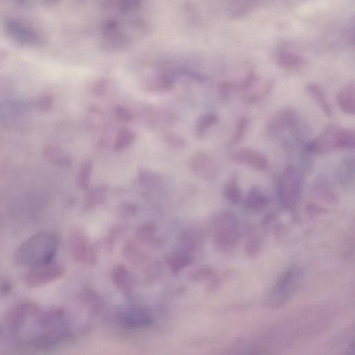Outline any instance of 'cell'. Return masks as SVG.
<instances>
[{"instance_id": "14", "label": "cell", "mask_w": 355, "mask_h": 355, "mask_svg": "<svg viewBox=\"0 0 355 355\" xmlns=\"http://www.w3.org/2000/svg\"><path fill=\"white\" fill-rule=\"evenodd\" d=\"M336 101L338 107L345 114L354 115L355 113V84L354 81L348 82L341 90Z\"/></svg>"}, {"instance_id": "9", "label": "cell", "mask_w": 355, "mask_h": 355, "mask_svg": "<svg viewBox=\"0 0 355 355\" xmlns=\"http://www.w3.org/2000/svg\"><path fill=\"white\" fill-rule=\"evenodd\" d=\"M297 126L296 112L291 108H284L274 114L268 121L265 135L269 139H274L287 130H294Z\"/></svg>"}, {"instance_id": "10", "label": "cell", "mask_w": 355, "mask_h": 355, "mask_svg": "<svg viewBox=\"0 0 355 355\" xmlns=\"http://www.w3.org/2000/svg\"><path fill=\"white\" fill-rule=\"evenodd\" d=\"M190 170L199 179L212 181L216 179L218 170L214 159L205 152H199L190 159Z\"/></svg>"}, {"instance_id": "1", "label": "cell", "mask_w": 355, "mask_h": 355, "mask_svg": "<svg viewBox=\"0 0 355 355\" xmlns=\"http://www.w3.org/2000/svg\"><path fill=\"white\" fill-rule=\"evenodd\" d=\"M101 44L110 52L126 50L136 39H141L148 33V26L142 20H134L123 24L114 19L105 21L101 26Z\"/></svg>"}, {"instance_id": "32", "label": "cell", "mask_w": 355, "mask_h": 355, "mask_svg": "<svg viewBox=\"0 0 355 355\" xmlns=\"http://www.w3.org/2000/svg\"><path fill=\"white\" fill-rule=\"evenodd\" d=\"M258 76L254 71H250L245 77L236 85V89L241 94L249 92L257 83Z\"/></svg>"}, {"instance_id": "25", "label": "cell", "mask_w": 355, "mask_h": 355, "mask_svg": "<svg viewBox=\"0 0 355 355\" xmlns=\"http://www.w3.org/2000/svg\"><path fill=\"white\" fill-rule=\"evenodd\" d=\"M113 282L124 293L130 292L132 289V276L129 272L119 266L116 267L112 273Z\"/></svg>"}, {"instance_id": "30", "label": "cell", "mask_w": 355, "mask_h": 355, "mask_svg": "<svg viewBox=\"0 0 355 355\" xmlns=\"http://www.w3.org/2000/svg\"><path fill=\"white\" fill-rule=\"evenodd\" d=\"M46 153L48 154V157L54 163L60 167L68 168L71 165L72 160L70 157L59 149L49 148Z\"/></svg>"}, {"instance_id": "28", "label": "cell", "mask_w": 355, "mask_h": 355, "mask_svg": "<svg viewBox=\"0 0 355 355\" xmlns=\"http://www.w3.org/2000/svg\"><path fill=\"white\" fill-rule=\"evenodd\" d=\"M134 132L128 129H122L116 138L114 148L116 151L121 152L127 149L134 140Z\"/></svg>"}, {"instance_id": "34", "label": "cell", "mask_w": 355, "mask_h": 355, "mask_svg": "<svg viewBox=\"0 0 355 355\" xmlns=\"http://www.w3.org/2000/svg\"><path fill=\"white\" fill-rule=\"evenodd\" d=\"M116 119L124 123H129L134 121V114L128 108L122 106L116 108L114 110Z\"/></svg>"}, {"instance_id": "21", "label": "cell", "mask_w": 355, "mask_h": 355, "mask_svg": "<svg viewBox=\"0 0 355 355\" xmlns=\"http://www.w3.org/2000/svg\"><path fill=\"white\" fill-rule=\"evenodd\" d=\"M306 90L311 98L327 116H332V109L321 87L315 83H309Z\"/></svg>"}, {"instance_id": "18", "label": "cell", "mask_w": 355, "mask_h": 355, "mask_svg": "<svg viewBox=\"0 0 355 355\" xmlns=\"http://www.w3.org/2000/svg\"><path fill=\"white\" fill-rule=\"evenodd\" d=\"M223 194L225 199L233 205H239L243 201V193L239 185V174L234 172L226 182Z\"/></svg>"}, {"instance_id": "36", "label": "cell", "mask_w": 355, "mask_h": 355, "mask_svg": "<svg viewBox=\"0 0 355 355\" xmlns=\"http://www.w3.org/2000/svg\"><path fill=\"white\" fill-rule=\"evenodd\" d=\"M190 262V260L187 256H175L172 258L170 261V265L174 272H179L182 268L187 266Z\"/></svg>"}, {"instance_id": "6", "label": "cell", "mask_w": 355, "mask_h": 355, "mask_svg": "<svg viewBox=\"0 0 355 355\" xmlns=\"http://www.w3.org/2000/svg\"><path fill=\"white\" fill-rule=\"evenodd\" d=\"M300 273L296 269L285 272L273 288L268 303L271 307H279L284 305L292 296L298 287Z\"/></svg>"}, {"instance_id": "31", "label": "cell", "mask_w": 355, "mask_h": 355, "mask_svg": "<svg viewBox=\"0 0 355 355\" xmlns=\"http://www.w3.org/2000/svg\"><path fill=\"white\" fill-rule=\"evenodd\" d=\"M174 86L173 78L168 74H160L154 79L151 87L154 90L168 91Z\"/></svg>"}, {"instance_id": "13", "label": "cell", "mask_w": 355, "mask_h": 355, "mask_svg": "<svg viewBox=\"0 0 355 355\" xmlns=\"http://www.w3.org/2000/svg\"><path fill=\"white\" fill-rule=\"evenodd\" d=\"M70 249L74 258L81 262L92 261L93 254L87 241L81 234L75 232L70 238Z\"/></svg>"}, {"instance_id": "35", "label": "cell", "mask_w": 355, "mask_h": 355, "mask_svg": "<svg viewBox=\"0 0 355 355\" xmlns=\"http://www.w3.org/2000/svg\"><path fill=\"white\" fill-rule=\"evenodd\" d=\"M234 88V84L228 81L221 82L218 87V94L220 99L223 101H226Z\"/></svg>"}, {"instance_id": "29", "label": "cell", "mask_w": 355, "mask_h": 355, "mask_svg": "<svg viewBox=\"0 0 355 355\" xmlns=\"http://www.w3.org/2000/svg\"><path fill=\"white\" fill-rule=\"evenodd\" d=\"M92 164L90 161H85L81 166L78 177L77 185L81 190H86L90 183Z\"/></svg>"}, {"instance_id": "27", "label": "cell", "mask_w": 355, "mask_h": 355, "mask_svg": "<svg viewBox=\"0 0 355 355\" xmlns=\"http://www.w3.org/2000/svg\"><path fill=\"white\" fill-rule=\"evenodd\" d=\"M250 126V121L247 117L242 116L236 122L234 132L230 140V144L234 145L240 143L245 137Z\"/></svg>"}, {"instance_id": "40", "label": "cell", "mask_w": 355, "mask_h": 355, "mask_svg": "<svg viewBox=\"0 0 355 355\" xmlns=\"http://www.w3.org/2000/svg\"><path fill=\"white\" fill-rule=\"evenodd\" d=\"M11 289L10 285L8 283H5V284L2 287V290L5 293H8Z\"/></svg>"}, {"instance_id": "5", "label": "cell", "mask_w": 355, "mask_h": 355, "mask_svg": "<svg viewBox=\"0 0 355 355\" xmlns=\"http://www.w3.org/2000/svg\"><path fill=\"white\" fill-rule=\"evenodd\" d=\"M6 36L14 43L24 48H39L44 39L32 26L17 19H10L4 24Z\"/></svg>"}, {"instance_id": "26", "label": "cell", "mask_w": 355, "mask_h": 355, "mask_svg": "<svg viewBox=\"0 0 355 355\" xmlns=\"http://www.w3.org/2000/svg\"><path fill=\"white\" fill-rule=\"evenodd\" d=\"M219 122V117L212 113H206L199 117L196 123V133L199 138L203 137L207 132Z\"/></svg>"}, {"instance_id": "3", "label": "cell", "mask_w": 355, "mask_h": 355, "mask_svg": "<svg viewBox=\"0 0 355 355\" xmlns=\"http://www.w3.org/2000/svg\"><path fill=\"white\" fill-rule=\"evenodd\" d=\"M241 238L240 221L234 214L225 212L218 215L214 223V239L217 248L227 252L238 245Z\"/></svg>"}, {"instance_id": "8", "label": "cell", "mask_w": 355, "mask_h": 355, "mask_svg": "<svg viewBox=\"0 0 355 355\" xmlns=\"http://www.w3.org/2000/svg\"><path fill=\"white\" fill-rule=\"evenodd\" d=\"M341 128L330 125L316 138L310 141L305 146L311 154L323 155L340 150L339 133Z\"/></svg>"}, {"instance_id": "24", "label": "cell", "mask_w": 355, "mask_h": 355, "mask_svg": "<svg viewBox=\"0 0 355 355\" xmlns=\"http://www.w3.org/2000/svg\"><path fill=\"white\" fill-rule=\"evenodd\" d=\"M274 87V81L266 82L262 86L256 89V90L241 94V99L248 104L256 103L265 99L272 92Z\"/></svg>"}, {"instance_id": "12", "label": "cell", "mask_w": 355, "mask_h": 355, "mask_svg": "<svg viewBox=\"0 0 355 355\" xmlns=\"http://www.w3.org/2000/svg\"><path fill=\"white\" fill-rule=\"evenodd\" d=\"M38 307L37 305L30 302H21L14 305L8 312L6 318L10 329L17 334Z\"/></svg>"}, {"instance_id": "7", "label": "cell", "mask_w": 355, "mask_h": 355, "mask_svg": "<svg viewBox=\"0 0 355 355\" xmlns=\"http://www.w3.org/2000/svg\"><path fill=\"white\" fill-rule=\"evenodd\" d=\"M63 267L54 261L30 267L24 280L28 287L37 288L48 285L62 277Z\"/></svg>"}, {"instance_id": "37", "label": "cell", "mask_w": 355, "mask_h": 355, "mask_svg": "<svg viewBox=\"0 0 355 355\" xmlns=\"http://www.w3.org/2000/svg\"><path fill=\"white\" fill-rule=\"evenodd\" d=\"M139 180L141 183L146 185H150L159 182V179L148 171L141 172L139 174Z\"/></svg>"}, {"instance_id": "33", "label": "cell", "mask_w": 355, "mask_h": 355, "mask_svg": "<svg viewBox=\"0 0 355 355\" xmlns=\"http://www.w3.org/2000/svg\"><path fill=\"white\" fill-rule=\"evenodd\" d=\"M106 196V188L103 186H99L90 190L87 196V203L90 205H94L101 203Z\"/></svg>"}, {"instance_id": "38", "label": "cell", "mask_w": 355, "mask_h": 355, "mask_svg": "<svg viewBox=\"0 0 355 355\" xmlns=\"http://www.w3.org/2000/svg\"><path fill=\"white\" fill-rule=\"evenodd\" d=\"M169 141L171 144H172L174 146H181V144L183 143V141L181 140L175 136H170L169 137Z\"/></svg>"}, {"instance_id": "39", "label": "cell", "mask_w": 355, "mask_h": 355, "mask_svg": "<svg viewBox=\"0 0 355 355\" xmlns=\"http://www.w3.org/2000/svg\"><path fill=\"white\" fill-rule=\"evenodd\" d=\"M14 1L20 6H25L28 4L30 0H14Z\"/></svg>"}, {"instance_id": "15", "label": "cell", "mask_w": 355, "mask_h": 355, "mask_svg": "<svg viewBox=\"0 0 355 355\" xmlns=\"http://www.w3.org/2000/svg\"><path fill=\"white\" fill-rule=\"evenodd\" d=\"M123 320L128 327H141L150 324L152 322V316L148 309L135 307L125 313Z\"/></svg>"}, {"instance_id": "19", "label": "cell", "mask_w": 355, "mask_h": 355, "mask_svg": "<svg viewBox=\"0 0 355 355\" xmlns=\"http://www.w3.org/2000/svg\"><path fill=\"white\" fill-rule=\"evenodd\" d=\"M276 61L281 68L287 70H299L305 65L303 57L285 49L278 52Z\"/></svg>"}, {"instance_id": "11", "label": "cell", "mask_w": 355, "mask_h": 355, "mask_svg": "<svg viewBox=\"0 0 355 355\" xmlns=\"http://www.w3.org/2000/svg\"><path fill=\"white\" fill-rule=\"evenodd\" d=\"M231 161L236 164L251 168L258 172L268 168L267 159L261 153L252 148H244L232 154Z\"/></svg>"}, {"instance_id": "16", "label": "cell", "mask_w": 355, "mask_h": 355, "mask_svg": "<svg viewBox=\"0 0 355 355\" xmlns=\"http://www.w3.org/2000/svg\"><path fill=\"white\" fill-rule=\"evenodd\" d=\"M270 203V198L258 187H253L248 192L245 204L252 211H261L266 208Z\"/></svg>"}, {"instance_id": "4", "label": "cell", "mask_w": 355, "mask_h": 355, "mask_svg": "<svg viewBox=\"0 0 355 355\" xmlns=\"http://www.w3.org/2000/svg\"><path fill=\"white\" fill-rule=\"evenodd\" d=\"M303 180L300 172L292 165L284 169L278 181V194L281 203L286 209H294L301 199Z\"/></svg>"}, {"instance_id": "2", "label": "cell", "mask_w": 355, "mask_h": 355, "mask_svg": "<svg viewBox=\"0 0 355 355\" xmlns=\"http://www.w3.org/2000/svg\"><path fill=\"white\" fill-rule=\"evenodd\" d=\"M58 248L57 236L48 232H40L32 236L17 250V264L32 267L53 261Z\"/></svg>"}, {"instance_id": "23", "label": "cell", "mask_w": 355, "mask_h": 355, "mask_svg": "<svg viewBox=\"0 0 355 355\" xmlns=\"http://www.w3.org/2000/svg\"><path fill=\"white\" fill-rule=\"evenodd\" d=\"M144 0H105V6L123 14H132L139 11Z\"/></svg>"}, {"instance_id": "20", "label": "cell", "mask_w": 355, "mask_h": 355, "mask_svg": "<svg viewBox=\"0 0 355 355\" xmlns=\"http://www.w3.org/2000/svg\"><path fill=\"white\" fill-rule=\"evenodd\" d=\"M337 179L343 186L350 185L354 179V159L352 156L343 158L337 171Z\"/></svg>"}, {"instance_id": "17", "label": "cell", "mask_w": 355, "mask_h": 355, "mask_svg": "<svg viewBox=\"0 0 355 355\" xmlns=\"http://www.w3.org/2000/svg\"><path fill=\"white\" fill-rule=\"evenodd\" d=\"M312 190L316 196L327 203L335 204L338 202L330 183L324 177L318 178L313 182Z\"/></svg>"}, {"instance_id": "22", "label": "cell", "mask_w": 355, "mask_h": 355, "mask_svg": "<svg viewBox=\"0 0 355 355\" xmlns=\"http://www.w3.org/2000/svg\"><path fill=\"white\" fill-rule=\"evenodd\" d=\"M264 0H228L230 11L234 17L245 15L254 10Z\"/></svg>"}]
</instances>
